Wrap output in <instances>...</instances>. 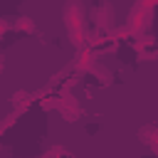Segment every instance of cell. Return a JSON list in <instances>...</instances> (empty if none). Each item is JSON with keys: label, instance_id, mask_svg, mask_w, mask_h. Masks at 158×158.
<instances>
[{"label": "cell", "instance_id": "cell-1", "mask_svg": "<svg viewBox=\"0 0 158 158\" xmlns=\"http://www.w3.org/2000/svg\"><path fill=\"white\" fill-rule=\"evenodd\" d=\"M64 25L69 30V37L77 47H84L86 42V32H84V10L77 0H69L64 7Z\"/></svg>", "mask_w": 158, "mask_h": 158}, {"label": "cell", "instance_id": "cell-2", "mask_svg": "<svg viewBox=\"0 0 158 158\" xmlns=\"http://www.w3.org/2000/svg\"><path fill=\"white\" fill-rule=\"evenodd\" d=\"M59 111H62V114H64V116L72 121V118H74V114L79 111V106H77V101H74L72 96H64V99L59 101Z\"/></svg>", "mask_w": 158, "mask_h": 158}]
</instances>
